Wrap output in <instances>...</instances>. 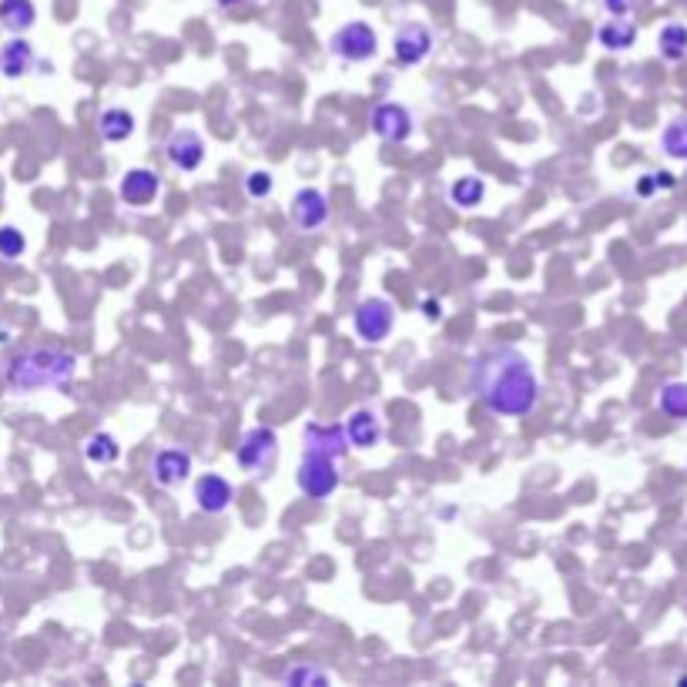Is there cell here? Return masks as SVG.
Listing matches in <instances>:
<instances>
[{
    "label": "cell",
    "instance_id": "cell-29",
    "mask_svg": "<svg viewBox=\"0 0 687 687\" xmlns=\"http://www.w3.org/2000/svg\"><path fill=\"white\" fill-rule=\"evenodd\" d=\"M657 192V178L654 175H644L641 181H637V195L641 198H651Z\"/></svg>",
    "mask_w": 687,
    "mask_h": 687
},
{
    "label": "cell",
    "instance_id": "cell-27",
    "mask_svg": "<svg viewBox=\"0 0 687 687\" xmlns=\"http://www.w3.org/2000/svg\"><path fill=\"white\" fill-rule=\"evenodd\" d=\"M272 188H275V181H272V171H248L245 175V192L248 198H269L272 195Z\"/></svg>",
    "mask_w": 687,
    "mask_h": 687
},
{
    "label": "cell",
    "instance_id": "cell-11",
    "mask_svg": "<svg viewBox=\"0 0 687 687\" xmlns=\"http://www.w3.org/2000/svg\"><path fill=\"white\" fill-rule=\"evenodd\" d=\"M165 158L178 171L202 168V161H205V141H202V135H198V131H192V128L171 131L168 141H165Z\"/></svg>",
    "mask_w": 687,
    "mask_h": 687
},
{
    "label": "cell",
    "instance_id": "cell-15",
    "mask_svg": "<svg viewBox=\"0 0 687 687\" xmlns=\"http://www.w3.org/2000/svg\"><path fill=\"white\" fill-rule=\"evenodd\" d=\"M302 443L305 450H322V453H332L339 460V456H346L352 446H349V436L342 426H319V423H309L302 433Z\"/></svg>",
    "mask_w": 687,
    "mask_h": 687
},
{
    "label": "cell",
    "instance_id": "cell-13",
    "mask_svg": "<svg viewBox=\"0 0 687 687\" xmlns=\"http://www.w3.org/2000/svg\"><path fill=\"white\" fill-rule=\"evenodd\" d=\"M235 500V486L218 473H205L195 480V503L202 513H225Z\"/></svg>",
    "mask_w": 687,
    "mask_h": 687
},
{
    "label": "cell",
    "instance_id": "cell-28",
    "mask_svg": "<svg viewBox=\"0 0 687 687\" xmlns=\"http://www.w3.org/2000/svg\"><path fill=\"white\" fill-rule=\"evenodd\" d=\"M604 7L610 11V17H627L637 7V0H604Z\"/></svg>",
    "mask_w": 687,
    "mask_h": 687
},
{
    "label": "cell",
    "instance_id": "cell-21",
    "mask_svg": "<svg viewBox=\"0 0 687 687\" xmlns=\"http://www.w3.org/2000/svg\"><path fill=\"white\" fill-rule=\"evenodd\" d=\"M84 456H88V463L94 466H111L121 460V443L114 440L111 433H91L88 440H84Z\"/></svg>",
    "mask_w": 687,
    "mask_h": 687
},
{
    "label": "cell",
    "instance_id": "cell-12",
    "mask_svg": "<svg viewBox=\"0 0 687 687\" xmlns=\"http://www.w3.org/2000/svg\"><path fill=\"white\" fill-rule=\"evenodd\" d=\"M346 436H349V446L352 450H376L379 443H383V419H379L376 409L362 406V409H352L346 416Z\"/></svg>",
    "mask_w": 687,
    "mask_h": 687
},
{
    "label": "cell",
    "instance_id": "cell-30",
    "mask_svg": "<svg viewBox=\"0 0 687 687\" xmlns=\"http://www.w3.org/2000/svg\"><path fill=\"white\" fill-rule=\"evenodd\" d=\"M654 178H657V188H674L677 185L671 171H654Z\"/></svg>",
    "mask_w": 687,
    "mask_h": 687
},
{
    "label": "cell",
    "instance_id": "cell-8",
    "mask_svg": "<svg viewBox=\"0 0 687 687\" xmlns=\"http://www.w3.org/2000/svg\"><path fill=\"white\" fill-rule=\"evenodd\" d=\"M433 44H436V37L426 24L409 21L399 27L393 37V57L403 64V68H416V64H423L426 57L433 54Z\"/></svg>",
    "mask_w": 687,
    "mask_h": 687
},
{
    "label": "cell",
    "instance_id": "cell-17",
    "mask_svg": "<svg viewBox=\"0 0 687 687\" xmlns=\"http://www.w3.org/2000/svg\"><path fill=\"white\" fill-rule=\"evenodd\" d=\"M637 41V27L627 17H610L597 27V44L607 51H631Z\"/></svg>",
    "mask_w": 687,
    "mask_h": 687
},
{
    "label": "cell",
    "instance_id": "cell-10",
    "mask_svg": "<svg viewBox=\"0 0 687 687\" xmlns=\"http://www.w3.org/2000/svg\"><path fill=\"white\" fill-rule=\"evenodd\" d=\"M192 466H195V456L188 450H181V446H165V450L155 453V460H151V480L158 486H165V490H175L192 476Z\"/></svg>",
    "mask_w": 687,
    "mask_h": 687
},
{
    "label": "cell",
    "instance_id": "cell-31",
    "mask_svg": "<svg viewBox=\"0 0 687 687\" xmlns=\"http://www.w3.org/2000/svg\"><path fill=\"white\" fill-rule=\"evenodd\" d=\"M222 7H235V4H245V0H218Z\"/></svg>",
    "mask_w": 687,
    "mask_h": 687
},
{
    "label": "cell",
    "instance_id": "cell-1",
    "mask_svg": "<svg viewBox=\"0 0 687 687\" xmlns=\"http://www.w3.org/2000/svg\"><path fill=\"white\" fill-rule=\"evenodd\" d=\"M473 393L493 416H530L540 403V379L530 356L496 346L473 362Z\"/></svg>",
    "mask_w": 687,
    "mask_h": 687
},
{
    "label": "cell",
    "instance_id": "cell-19",
    "mask_svg": "<svg viewBox=\"0 0 687 687\" xmlns=\"http://www.w3.org/2000/svg\"><path fill=\"white\" fill-rule=\"evenodd\" d=\"M37 21V7L34 0H0V24L11 34L31 31Z\"/></svg>",
    "mask_w": 687,
    "mask_h": 687
},
{
    "label": "cell",
    "instance_id": "cell-23",
    "mask_svg": "<svg viewBox=\"0 0 687 687\" xmlns=\"http://www.w3.org/2000/svg\"><path fill=\"white\" fill-rule=\"evenodd\" d=\"M450 198H453L456 208H476L486 198V181L483 178H473V175L456 178L453 185H450Z\"/></svg>",
    "mask_w": 687,
    "mask_h": 687
},
{
    "label": "cell",
    "instance_id": "cell-14",
    "mask_svg": "<svg viewBox=\"0 0 687 687\" xmlns=\"http://www.w3.org/2000/svg\"><path fill=\"white\" fill-rule=\"evenodd\" d=\"M161 192V178L151 168H131L128 175L121 178L118 195L128 205H148L155 202V195Z\"/></svg>",
    "mask_w": 687,
    "mask_h": 687
},
{
    "label": "cell",
    "instance_id": "cell-25",
    "mask_svg": "<svg viewBox=\"0 0 687 687\" xmlns=\"http://www.w3.org/2000/svg\"><path fill=\"white\" fill-rule=\"evenodd\" d=\"M282 681L285 684H305V687H312V684H329L332 677H329V671H322V667H316V664H295V667H285Z\"/></svg>",
    "mask_w": 687,
    "mask_h": 687
},
{
    "label": "cell",
    "instance_id": "cell-3",
    "mask_svg": "<svg viewBox=\"0 0 687 687\" xmlns=\"http://www.w3.org/2000/svg\"><path fill=\"white\" fill-rule=\"evenodd\" d=\"M235 463L248 476H269L279 463V433L272 426H252L235 446Z\"/></svg>",
    "mask_w": 687,
    "mask_h": 687
},
{
    "label": "cell",
    "instance_id": "cell-18",
    "mask_svg": "<svg viewBox=\"0 0 687 687\" xmlns=\"http://www.w3.org/2000/svg\"><path fill=\"white\" fill-rule=\"evenodd\" d=\"M98 131H101V138L108 141V145L128 141L131 135H135V114L124 111V108H108V111H101Z\"/></svg>",
    "mask_w": 687,
    "mask_h": 687
},
{
    "label": "cell",
    "instance_id": "cell-6",
    "mask_svg": "<svg viewBox=\"0 0 687 687\" xmlns=\"http://www.w3.org/2000/svg\"><path fill=\"white\" fill-rule=\"evenodd\" d=\"M329 51L336 57H342V61L359 64V61H369V57L379 54V37H376V31H372L369 24L349 21V24H342L336 34H332Z\"/></svg>",
    "mask_w": 687,
    "mask_h": 687
},
{
    "label": "cell",
    "instance_id": "cell-22",
    "mask_svg": "<svg viewBox=\"0 0 687 687\" xmlns=\"http://www.w3.org/2000/svg\"><path fill=\"white\" fill-rule=\"evenodd\" d=\"M661 148L667 158H677V161H687V114H677L664 124L661 131Z\"/></svg>",
    "mask_w": 687,
    "mask_h": 687
},
{
    "label": "cell",
    "instance_id": "cell-20",
    "mask_svg": "<svg viewBox=\"0 0 687 687\" xmlns=\"http://www.w3.org/2000/svg\"><path fill=\"white\" fill-rule=\"evenodd\" d=\"M657 51H661L664 61L671 64H681L687 57V24H664L661 34H657Z\"/></svg>",
    "mask_w": 687,
    "mask_h": 687
},
{
    "label": "cell",
    "instance_id": "cell-5",
    "mask_svg": "<svg viewBox=\"0 0 687 687\" xmlns=\"http://www.w3.org/2000/svg\"><path fill=\"white\" fill-rule=\"evenodd\" d=\"M396 326V312H393V302L389 299H379V295H372V299H362L356 305V312H352V329H356V336L362 342H383L389 339V332Z\"/></svg>",
    "mask_w": 687,
    "mask_h": 687
},
{
    "label": "cell",
    "instance_id": "cell-7",
    "mask_svg": "<svg viewBox=\"0 0 687 687\" xmlns=\"http://www.w3.org/2000/svg\"><path fill=\"white\" fill-rule=\"evenodd\" d=\"M369 128H372V135L389 141V145H403V141H409V135H413V111H409L406 104L383 101L372 108Z\"/></svg>",
    "mask_w": 687,
    "mask_h": 687
},
{
    "label": "cell",
    "instance_id": "cell-9",
    "mask_svg": "<svg viewBox=\"0 0 687 687\" xmlns=\"http://www.w3.org/2000/svg\"><path fill=\"white\" fill-rule=\"evenodd\" d=\"M332 218L329 198L319 188H299L292 198V222L299 232H322Z\"/></svg>",
    "mask_w": 687,
    "mask_h": 687
},
{
    "label": "cell",
    "instance_id": "cell-2",
    "mask_svg": "<svg viewBox=\"0 0 687 687\" xmlns=\"http://www.w3.org/2000/svg\"><path fill=\"white\" fill-rule=\"evenodd\" d=\"M78 372V359L68 349H27L7 362V386L17 393H34L47 386H68Z\"/></svg>",
    "mask_w": 687,
    "mask_h": 687
},
{
    "label": "cell",
    "instance_id": "cell-4",
    "mask_svg": "<svg viewBox=\"0 0 687 687\" xmlns=\"http://www.w3.org/2000/svg\"><path fill=\"white\" fill-rule=\"evenodd\" d=\"M299 490L309 500H329L339 490V470H336V456L322 453V450H302L299 473H295Z\"/></svg>",
    "mask_w": 687,
    "mask_h": 687
},
{
    "label": "cell",
    "instance_id": "cell-24",
    "mask_svg": "<svg viewBox=\"0 0 687 687\" xmlns=\"http://www.w3.org/2000/svg\"><path fill=\"white\" fill-rule=\"evenodd\" d=\"M657 406H661L664 416L687 423V383H664L661 393H657Z\"/></svg>",
    "mask_w": 687,
    "mask_h": 687
},
{
    "label": "cell",
    "instance_id": "cell-16",
    "mask_svg": "<svg viewBox=\"0 0 687 687\" xmlns=\"http://www.w3.org/2000/svg\"><path fill=\"white\" fill-rule=\"evenodd\" d=\"M34 68V47L24 41V37H14V41L4 44V51H0V74L4 78H24L27 71Z\"/></svg>",
    "mask_w": 687,
    "mask_h": 687
},
{
    "label": "cell",
    "instance_id": "cell-26",
    "mask_svg": "<svg viewBox=\"0 0 687 687\" xmlns=\"http://www.w3.org/2000/svg\"><path fill=\"white\" fill-rule=\"evenodd\" d=\"M27 248V238L21 228L14 225H0V259L4 262H17Z\"/></svg>",
    "mask_w": 687,
    "mask_h": 687
}]
</instances>
